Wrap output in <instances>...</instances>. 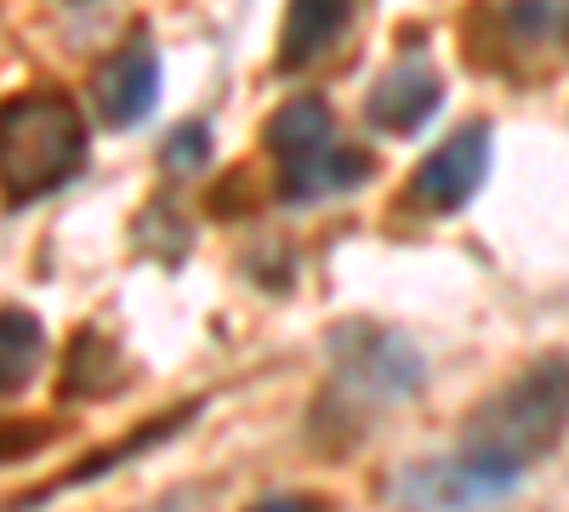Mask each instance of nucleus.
I'll use <instances>...</instances> for the list:
<instances>
[{
	"mask_svg": "<svg viewBox=\"0 0 569 512\" xmlns=\"http://www.w3.org/2000/svg\"><path fill=\"white\" fill-rule=\"evenodd\" d=\"M86 160V126L63 91H18L0 103V189L18 205L63 189Z\"/></svg>",
	"mask_w": 569,
	"mask_h": 512,
	"instance_id": "1",
	"label": "nucleus"
},
{
	"mask_svg": "<svg viewBox=\"0 0 569 512\" xmlns=\"http://www.w3.org/2000/svg\"><path fill=\"white\" fill-rule=\"evenodd\" d=\"M563 422H569V364L563 359H541L472 415L461 450L525 473L536 455H547L558 444Z\"/></svg>",
	"mask_w": 569,
	"mask_h": 512,
	"instance_id": "2",
	"label": "nucleus"
},
{
	"mask_svg": "<svg viewBox=\"0 0 569 512\" xmlns=\"http://www.w3.org/2000/svg\"><path fill=\"white\" fill-rule=\"evenodd\" d=\"M268 154L279 165V189L291 205H313L325 194H348L370 177V160L337 143V126L319 98H297L268 120Z\"/></svg>",
	"mask_w": 569,
	"mask_h": 512,
	"instance_id": "3",
	"label": "nucleus"
},
{
	"mask_svg": "<svg viewBox=\"0 0 569 512\" xmlns=\"http://www.w3.org/2000/svg\"><path fill=\"white\" fill-rule=\"evenodd\" d=\"M518 468H501V461H485V455H445V461H416L405 468L388 495L405 506V512H479V506H496L518 490Z\"/></svg>",
	"mask_w": 569,
	"mask_h": 512,
	"instance_id": "4",
	"label": "nucleus"
},
{
	"mask_svg": "<svg viewBox=\"0 0 569 512\" xmlns=\"http://www.w3.org/2000/svg\"><path fill=\"white\" fill-rule=\"evenodd\" d=\"M337 353V370H342V388L370 399V404H399L421 388V359L399 342V337H382V331H337L330 342Z\"/></svg>",
	"mask_w": 569,
	"mask_h": 512,
	"instance_id": "5",
	"label": "nucleus"
},
{
	"mask_svg": "<svg viewBox=\"0 0 569 512\" xmlns=\"http://www.w3.org/2000/svg\"><path fill=\"white\" fill-rule=\"evenodd\" d=\"M490 171V126H461L427 154L410 177V200L421 211H461Z\"/></svg>",
	"mask_w": 569,
	"mask_h": 512,
	"instance_id": "6",
	"label": "nucleus"
},
{
	"mask_svg": "<svg viewBox=\"0 0 569 512\" xmlns=\"http://www.w3.org/2000/svg\"><path fill=\"white\" fill-rule=\"evenodd\" d=\"M91 98H98V114L109 126H120V131L149 114L154 98H160V63L149 52V40H131L126 52L98 63V74H91Z\"/></svg>",
	"mask_w": 569,
	"mask_h": 512,
	"instance_id": "7",
	"label": "nucleus"
},
{
	"mask_svg": "<svg viewBox=\"0 0 569 512\" xmlns=\"http://www.w3.org/2000/svg\"><path fill=\"white\" fill-rule=\"evenodd\" d=\"M439 98H445L439 69L421 63V58H405V63H393L382 80H376V91H370V120L382 126V131H393V137H405V131H416V126L433 120Z\"/></svg>",
	"mask_w": 569,
	"mask_h": 512,
	"instance_id": "8",
	"label": "nucleus"
},
{
	"mask_svg": "<svg viewBox=\"0 0 569 512\" xmlns=\"http://www.w3.org/2000/svg\"><path fill=\"white\" fill-rule=\"evenodd\" d=\"M348 29V0H291L279 34V69H308L319 63Z\"/></svg>",
	"mask_w": 569,
	"mask_h": 512,
	"instance_id": "9",
	"label": "nucleus"
},
{
	"mask_svg": "<svg viewBox=\"0 0 569 512\" xmlns=\"http://www.w3.org/2000/svg\"><path fill=\"white\" fill-rule=\"evenodd\" d=\"M46 359V337H40V319L23 308H0V399L18 393Z\"/></svg>",
	"mask_w": 569,
	"mask_h": 512,
	"instance_id": "10",
	"label": "nucleus"
},
{
	"mask_svg": "<svg viewBox=\"0 0 569 512\" xmlns=\"http://www.w3.org/2000/svg\"><path fill=\"white\" fill-rule=\"evenodd\" d=\"M507 12L518 40H569V0H512Z\"/></svg>",
	"mask_w": 569,
	"mask_h": 512,
	"instance_id": "11",
	"label": "nucleus"
},
{
	"mask_svg": "<svg viewBox=\"0 0 569 512\" xmlns=\"http://www.w3.org/2000/svg\"><path fill=\"white\" fill-rule=\"evenodd\" d=\"M206 149H211L206 126H182V131H171V143H166V165L171 171H194L206 160Z\"/></svg>",
	"mask_w": 569,
	"mask_h": 512,
	"instance_id": "12",
	"label": "nucleus"
},
{
	"mask_svg": "<svg viewBox=\"0 0 569 512\" xmlns=\"http://www.w3.org/2000/svg\"><path fill=\"white\" fill-rule=\"evenodd\" d=\"M257 512H319L313 501H297V495H273V501H262Z\"/></svg>",
	"mask_w": 569,
	"mask_h": 512,
	"instance_id": "13",
	"label": "nucleus"
}]
</instances>
